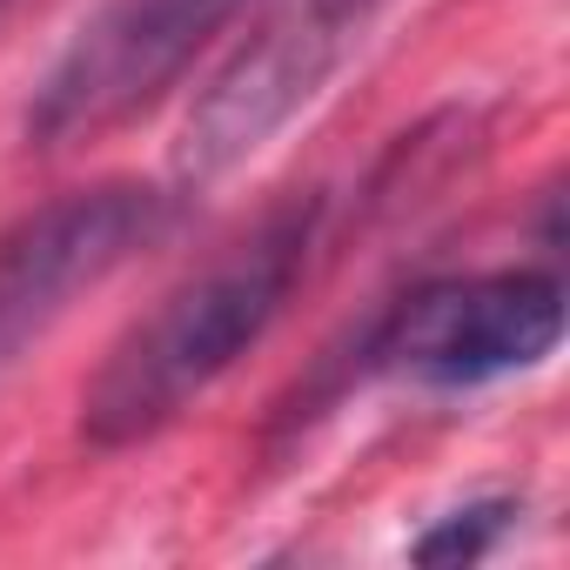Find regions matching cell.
I'll return each instance as SVG.
<instances>
[{"label":"cell","instance_id":"6da1fadb","mask_svg":"<svg viewBox=\"0 0 570 570\" xmlns=\"http://www.w3.org/2000/svg\"><path fill=\"white\" fill-rule=\"evenodd\" d=\"M323 228V195L303 188L275 202L242 242H228L208 268L168 289L95 370L81 390V436L95 450H128L168 430L208 383H222L282 316L309 268Z\"/></svg>","mask_w":570,"mask_h":570},{"label":"cell","instance_id":"7a4b0ae2","mask_svg":"<svg viewBox=\"0 0 570 570\" xmlns=\"http://www.w3.org/2000/svg\"><path fill=\"white\" fill-rule=\"evenodd\" d=\"M383 8L390 0H275L262 28L215 68V81L188 108L175 141V175L188 188H208L242 161H255L330 88V75L376 28Z\"/></svg>","mask_w":570,"mask_h":570},{"label":"cell","instance_id":"3957f363","mask_svg":"<svg viewBox=\"0 0 570 570\" xmlns=\"http://www.w3.org/2000/svg\"><path fill=\"white\" fill-rule=\"evenodd\" d=\"M563 343V282L543 268H490L410 289L356 343V370H390L430 390H476L537 370Z\"/></svg>","mask_w":570,"mask_h":570},{"label":"cell","instance_id":"277c9868","mask_svg":"<svg viewBox=\"0 0 570 570\" xmlns=\"http://www.w3.org/2000/svg\"><path fill=\"white\" fill-rule=\"evenodd\" d=\"M168 222V195L141 181L75 188L21 215L0 235V363H14L41 330H55L75 309V296L101 289L148 242H161Z\"/></svg>","mask_w":570,"mask_h":570},{"label":"cell","instance_id":"5b68a950","mask_svg":"<svg viewBox=\"0 0 570 570\" xmlns=\"http://www.w3.org/2000/svg\"><path fill=\"white\" fill-rule=\"evenodd\" d=\"M510 517H517V497H483V503H463V510H450V517H436L416 543H410V557L416 563H476L503 530H510Z\"/></svg>","mask_w":570,"mask_h":570},{"label":"cell","instance_id":"8992f818","mask_svg":"<svg viewBox=\"0 0 570 570\" xmlns=\"http://www.w3.org/2000/svg\"><path fill=\"white\" fill-rule=\"evenodd\" d=\"M14 8H21V0H0V28H8V21H14Z\"/></svg>","mask_w":570,"mask_h":570}]
</instances>
